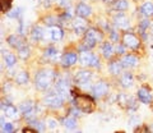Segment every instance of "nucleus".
Instances as JSON below:
<instances>
[{
  "mask_svg": "<svg viewBox=\"0 0 153 133\" xmlns=\"http://www.w3.org/2000/svg\"><path fill=\"white\" fill-rule=\"evenodd\" d=\"M56 55V50L54 49V47H49V49H46L45 51V56H47V58H52V56Z\"/></svg>",
  "mask_w": 153,
  "mask_h": 133,
  "instance_id": "obj_31",
  "label": "nucleus"
},
{
  "mask_svg": "<svg viewBox=\"0 0 153 133\" xmlns=\"http://www.w3.org/2000/svg\"><path fill=\"white\" fill-rule=\"evenodd\" d=\"M45 104L49 106H54V108H60L63 105V97L59 93H51L49 96L45 97Z\"/></svg>",
  "mask_w": 153,
  "mask_h": 133,
  "instance_id": "obj_5",
  "label": "nucleus"
},
{
  "mask_svg": "<svg viewBox=\"0 0 153 133\" xmlns=\"http://www.w3.org/2000/svg\"><path fill=\"white\" fill-rule=\"evenodd\" d=\"M73 27H74L75 33H78V35L85 32V22L82 19V18H76V19H74Z\"/></svg>",
  "mask_w": 153,
  "mask_h": 133,
  "instance_id": "obj_12",
  "label": "nucleus"
},
{
  "mask_svg": "<svg viewBox=\"0 0 153 133\" xmlns=\"http://www.w3.org/2000/svg\"><path fill=\"white\" fill-rule=\"evenodd\" d=\"M116 51H119V54H124V47L123 46H116Z\"/></svg>",
  "mask_w": 153,
  "mask_h": 133,
  "instance_id": "obj_37",
  "label": "nucleus"
},
{
  "mask_svg": "<svg viewBox=\"0 0 153 133\" xmlns=\"http://www.w3.org/2000/svg\"><path fill=\"white\" fill-rule=\"evenodd\" d=\"M12 1L13 0H1V10L5 13L10 9V5H12Z\"/></svg>",
  "mask_w": 153,
  "mask_h": 133,
  "instance_id": "obj_29",
  "label": "nucleus"
},
{
  "mask_svg": "<svg viewBox=\"0 0 153 133\" xmlns=\"http://www.w3.org/2000/svg\"><path fill=\"white\" fill-rule=\"evenodd\" d=\"M98 65H100V60H98L97 56H94L93 60H92V64H91V66H98Z\"/></svg>",
  "mask_w": 153,
  "mask_h": 133,
  "instance_id": "obj_35",
  "label": "nucleus"
},
{
  "mask_svg": "<svg viewBox=\"0 0 153 133\" xmlns=\"http://www.w3.org/2000/svg\"><path fill=\"white\" fill-rule=\"evenodd\" d=\"M76 14H78L79 17H89L91 16V13H92V10H91V8L87 5V4H84V3H79L78 5H76Z\"/></svg>",
  "mask_w": 153,
  "mask_h": 133,
  "instance_id": "obj_8",
  "label": "nucleus"
},
{
  "mask_svg": "<svg viewBox=\"0 0 153 133\" xmlns=\"http://www.w3.org/2000/svg\"><path fill=\"white\" fill-rule=\"evenodd\" d=\"M23 132H36V129H30V128H25Z\"/></svg>",
  "mask_w": 153,
  "mask_h": 133,
  "instance_id": "obj_38",
  "label": "nucleus"
},
{
  "mask_svg": "<svg viewBox=\"0 0 153 133\" xmlns=\"http://www.w3.org/2000/svg\"><path fill=\"white\" fill-rule=\"evenodd\" d=\"M8 42L13 47H18V49H21L23 46V41L19 36H16V35H12L8 39Z\"/></svg>",
  "mask_w": 153,
  "mask_h": 133,
  "instance_id": "obj_18",
  "label": "nucleus"
},
{
  "mask_svg": "<svg viewBox=\"0 0 153 133\" xmlns=\"http://www.w3.org/2000/svg\"><path fill=\"white\" fill-rule=\"evenodd\" d=\"M47 123H49V127L50 128H55L57 126V122L54 120V119H49V120H47Z\"/></svg>",
  "mask_w": 153,
  "mask_h": 133,
  "instance_id": "obj_34",
  "label": "nucleus"
},
{
  "mask_svg": "<svg viewBox=\"0 0 153 133\" xmlns=\"http://www.w3.org/2000/svg\"><path fill=\"white\" fill-rule=\"evenodd\" d=\"M121 83L124 87H130L133 86V75L130 73H125L121 78Z\"/></svg>",
  "mask_w": 153,
  "mask_h": 133,
  "instance_id": "obj_20",
  "label": "nucleus"
},
{
  "mask_svg": "<svg viewBox=\"0 0 153 133\" xmlns=\"http://www.w3.org/2000/svg\"><path fill=\"white\" fill-rule=\"evenodd\" d=\"M115 25L120 28H126L129 26V21L125 16H123V14H119L117 17H115Z\"/></svg>",
  "mask_w": 153,
  "mask_h": 133,
  "instance_id": "obj_15",
  "label": "nucleus"
},
{
  "mask_svg": "<svg viewBox=\"0 0 153 133\" xmlns=\"http://www.w3.org/2000/svg\"><path fill=\"white\" fill-rule=\"evenodd\" d=\"M138 97L144 104H149L152 101V93L148 91L147 88H140L139 91H138Z\"/></svg>",
  "mask_w": 153,
  "mask_h": 133,
  "instance_id": "obj_10",
  "label": "nucleus"
},
{
  "mask_svg": "<svg viewBox=\"0 0 153 133\" xmlns=\"http://www.w3.org/2000/svg\"><path fill=\"white\" fill-rule=\"evenodd\" d=\"M16 81H17V83H19V84H26L28 82V73L27 72H21L16 77Z\"/></svg>",
  "mask_w": 153,
  "mask_h": 133,
  "instance_id": "obj_24",
  "label": "nucleus"
},
{
  "mask_svg": "<svg viewBox=\"0 0 153 133\" xmlns=\"http://www.w3.org/2000/svg\"><path fill=\"white\" fill-rule=\"evenodd\" d=\"M54 79V73L51 70H41L36 74V79H35V83L37 88L40 90H46L50 87V84Z\"/></svg>",
  "mask_w": 153,
  "mask_h": 133,
  "instance_id": "obj_2",
  "label": "nucleus"
},
{
  "mask_svg": "<svg viewBox=\"0 0 153 133\" xmlns=\"http://www.w3.org/2000/svg\"><path fill=\"white\" fill-rule=\"evenodd\" d=\"M123 44L124 46H128V47H131V49H137L139 46V39L133 35V33H125L123 36Z\"/></svg>",
  "mask_w": 153,
  "mask_h": 133,
  "instance_id": "obj_4",
  "label": "nucleus"
},
{
  "mask_svg": "<svg viewBox=\"0 0 153 133\" xmlns=\"http://www.w3.org/2000/svg\"><path fill=\"white\" fill-rule=\"evenodd\" d=\"M107 90H108V87H107L106 83L105 82H98V83H96L94 87H93V95L97 99L103 97L107 93Z\"/></svg>",
  "mask_w": 153,
  "mask_h": 133,
  "instance_id": "obj_6",
  "label": "nucleus"
},
{
  "mask_svg": "<svg viewBox=\"0 0 153 133\" xmlns=\"http://www.w3.org/2000/svg\"><path fill=\"white\" fill-rule=\"evenodd\" d=\"M63 124L66 127V128H75L76 127V122L74 118H65L63 120Z\"/></svg>",
  "mask_w": 153,
  "mask_h": 133,
  "instance_id": "obj_27",
  "label": "nucleus"
},
{
  "mask_svg": "<svg viewBox=\"0 0 153 133\" xmlns=\"http://www.w3.org/2000/svg\"><path fill=\"white\" fill-rule=\"evenodd\" d=\"M13 13H8V16L9 17H12V18H14V17H17L18 14H19V12H21V9L19 8H17V9H14V10H12Z\"/></svg>",
  "mask_w": 153,
  "mask_h": 133,
  "instance_id": "obj_33",
  "label": "nucleus"
},
{
  "mask_svg": "<svg viewBox=\"0 0 153 133\" xmlns=\"http://www.w3.org/2000/svg\"><path fill=\"white\" fill-rule=\"evenodd\" d=\"M102 54H103V56H105L106 59L111 58L112 54H114L112 45H111V44H108V42H106V44H105V45L102 46Z\"/></svg>",
  "mask_w": 153,
  "mask_h": 133,
  "instance_id": "obj_19",
  "label": "nucleus"
},
{
  "mask_svg": "<svg viewBox=\"0 0 153 133\" xmlns=\"http://www.w3.org/2000/svg\"><path fill=\"white\" fill-rule=\"evenodd\" d=\"M3 131L4 132H12L13 131V126L10 124V123H7V124L3 127Z\"/></svg>",
  "mask_w": 153,
  "mask_h": 133,
  "instance_id": "obj_32",
  "label": "nucleus"
},
{
  "mask_svg": "<svg viewBox=\"0 0 153 133\" xmlns=\"http://www.w3.org/2000/svg\"><path fill=\"white\" fill-rule=\"evenodd\" d=\"M19 55H21V58H28V55H30V50L27 49V47H21L19 49Z\"/></svg>",
  "mask_w": 153,
  "mask_h": 133,
  "instance_id": "obj_30",
  "label": "nucleus"
},
{
  "mask_svg": "<svg viewBox=\"0 0 153 133\" xmlns=\"http://www.w3.org/2000/svg\"><path fill=\"white\" fill-rule=\"evenodd\" d=\"M94 58L93 54L88 53L87 50H84L82 54H80V63H82L83 65H91L92 64V60Z\"/></svg>",
  "mask_w": 153,
  "mask_h": 133,
  "instance_id": "obj_13",
  "label": "nucleus"
},
{
  "mask_svg": "<svg viewBox=\"0 0 153 133\" xmlns=\"http://www.w3.org/2000/svg\"><path fill=\"white\" fill-rule=\"evenodd\" d=\"M4 111H5V115L7 117H10V118H14L17 114V109L14 108L13 105H7L5 109H4Z\"/></svg>",
  "mask_w": 153,
  "mask_h": 133,
  "instance_id": "obj_25",
  "label": "nucleus"
},
{
  "mask_svg": "<svg viewBox=\"0 0 153 133\" xmlns=\"http://www.w3.org/2000/svg\"><path fill=\"white\" fill-rule=\"evenodd\" d=\"M50 1H54V0H50Z\"/></svg>",
  "mask_w": 153,
  "mask_h": 133,
  "instance_id": "obj_40",
  "label": "nucleus"
},
{
  "mask_svg": "<svg viewBox=\"0 0 153 133\" xmlns=\"http://www.w3.org/2000/svg\"><path fill=\"white\" fill-rule=\"evenodd\" d=\"M76 59H78V56H76L75 53H66L63 56V64L65 66H70L76 63Z\"/></svg>",
  "mask_w": 153,
  "mask_h": 133,
  "instance_id": "obj_11",
  "label": "nucleus"
},
{
  "mask_svg": "<svg viewBox=\"0 0 153 133\" xmlns=\"http://www.w3.org/2000/svg\"><path fill=\"white\" fill-rule=\"evenodd\" d=\"M74 102H75V106L84 113H92L96 108L94 101L89 96H87V95H76L74 99Z\"/></svg>",
  "mask_w": 153,
  "mask_h": 133,
  "instance_id": "obj_1",
  "label": "nucleus"
},
{
  "mask_svg": "<svg viewBox=\"0 0 153 133\" xmlns=\"http://www.w3.org/2000/svg\"><path fill=\"white\" fill-rule=\"evenodd\" d=\"M114 8L116 10H125V9H128V1L126 0H116L114 3Z\"/></svg>",
  "mask_w": 153,
  "mask_h": 133,
  "instance_id": "obj_23",
  "label": "nucleus"
},
{
  "mask_svg": "<svg viewBox=\"0 0 153 133\" xmlns=\"http://www.w3.org/2000/svg\"><path fill=\"white\" fill-rule=\"evenodd\" d=\"M5 63L8 66H13L14 64H16V56H14L13 54L10 53H7L5 54Z\"/></svg>",
  "mask_w": 153,
  "mask_h": 133,
  "instance_id": "obj_28",
  "label": "nucleus"
},
{
  "mask_svg": "<svg viewBox=\"0 0 153 133\" xmlns=\"http://www.w3.org/2000/svg\"><path fill=\"white\" fill-rule=\"evenodd\" d=\"M91 77H92V72H89V70H80V72L75 74V81L79 84H84L89 82Z\"/></svg>",
  "mask_w": 153,
  "mask_h": 133,
  "instance_id": "obj_7",
  "label": "nucleus"
},
{
  "mask_svg": "<svg viewBox=\"0 0 153 133\" xmlns=\"http://www.w3.org/2000/svg\"><path fill=\"white\" fill-rule=\"evenodd\" d=\"M123 61H119V60H115L112 61L111 64H110V72H111L112 74H119L123 70Z\"/></svg>",
  "mask_w": 153,
  "mask_h": 133,
  "instance_id": "obj_16",
  "label": "nucleus"
},
{
  "mask_svg": "<svg viewBox=\"0 0 153 133\" xmlns=\"http://www.w3.org/2000/svg\"><path fill=\"white\" fill-rule=\"evenodd\" d=\"M36 124H37V129H38V131H44V126H42V123L37 122Z\"/></svg>",
  "mask_w": 153,
  "mask_h": 133,
  "instance_id": "obj_36",
  "label": "nucleus"
},
{
  "mask_svg": "<svg viewBox=\"0 0 153 133\" xmlns=\"http://www.w3.org/2000/svg\"><path fill=\"white\" fill-rule=\"evenodd\" d=\"M102 40V35L98 31L93 30V28H91V30L87 31L85 33V37H84V46L82 47V50H88L91 47H93L96 45V42L101 41Z\"/></svg>",
  "mask_w": 153,
  "mask_h": 133,
  "instance_id": "obj_3",
  "label": "nucleus"
},
{
  "mask_svg": "<svg viewBox=\"0 0 153 133\" xmlns=\"http://www.w3.org/2000/svg\"><path fill=\"white\" fill-rule=\"evenodd\" d=\"M55 90H56V92L60 95L61 97H66L68 96V83H65L64 81H57L56 82V86H55Z\"/></svg>",
  "mask_w": 153,
  "mask_h": 133,
  "instance_id": "obj_9",
  "label": "nucleus"
},
{
  "mask_svg": "<svg viewBox=\"0 0 153 133\" xmlns=\"http://www.w3.org/2000/svg\"><path fill=\"white\" fill-rule=\"evenodd\" d=\"M21 110H22L23 114H27V113H30V111H32V110H35L33 102H32V101H26V102H23L22 106H21Z\"/></svg>",
  "mask_w": 153,
  "mask_h": 133,
  "instance_id": "obj_22",
  "label": "nucleus"
},
{
  "mask_svg": "<svg viewBox=\"0 0 153 133\" xmlns=\"http://www.w3.org/2000/svg\"><path fill=\"white\" fill-rule=\"evenodd\" d=\"M121 61H123V64L125 66H135L138 64V59L135 58V56H133V55H125Z\"/></svg>",
  "mask_w": 153,
  "mask_h": 133,
  "instance_id": "obj_17",
  "label": "nucleus"
},
{
  "mask_svg": "<svg viewBox=\"0 0 153 133\" xmlns=\"http://www.w3.org/2000/svg\"><path fill=\"white\" fill-rule=\"evenodd\" d=\"M42 36H44V32H42V28L41 27H35L32 30V37L35 40H40Z\"/></svg>",
  "mask_w": 153,
  "mask_h": 133,
  "instance_id": "obj_26",
  "label": "nucleus"
},
{
  "mask_svg": "<svg viewBox=\"0 0 153 133\" xmlns=\"http://www.w3.org/2000/svg\"><path fill=\"white\" fill-rule=\"evenodd\" d=\"M50 35H51V39L54 41H59V40L63 39V31H61L60 27H56V26L50 28Z\"/></svg>",
  "mask_w": 153,
  "mask_h": 133,
  "instance_id": "obj_14",
  "label": "nucleus"
},
{
  "mask_svg": "<svg viewBox=\"0 0 153 133\" xmlns=\"http://www.w3.org/2000/svg\"><path fill=\"white\" fill-rule=\"evenodd\" d=\"M142 13L144 14V16H152L153 14V4L152 3H144L140 8Z\"/></svg>",
  "mask_w": 153,
  "mask_h": 133,
  "instance_id": "obj_21",
  "label": "nucleus"
},
{
  "mask_svg": "<svg viewBox=\"0 0 153 133\" xmlns=\"http://www.w3.org/2000/svg\"><path fill=\"white\" fill-rule=\"evenodd\" d=\"M151 131H152V132H153V126H152V128H151Z\"/></svg>",
  "mask_w": 153,
  "mask_h": 133,
  "instance_id": "obj_39",
  "label": "nucleus"
}]
</instances>
